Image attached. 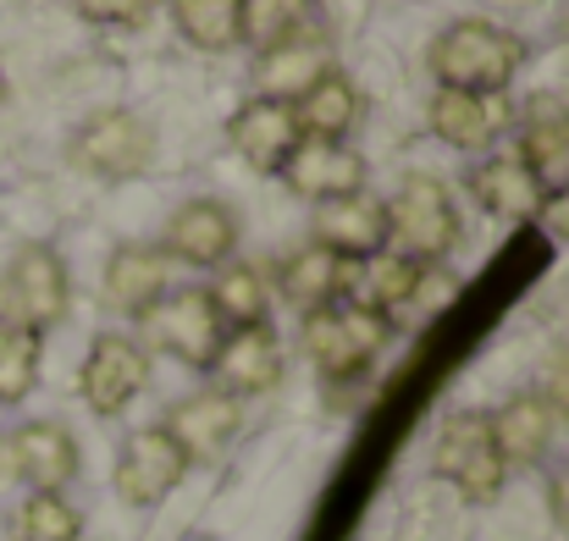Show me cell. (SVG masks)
I'll return each mask as SVG.
<instances>
[{"instance_id": "1", "label": "cell", "mask_w": 569, "mask_h": 541, "mask_svg": "<svg viewBox=\"0 0 569 541\" xmlns=\"http://www.w3.org/2000/svg\"><path fill=\"white\" fill-rule=\"evenodd\" d=\"M520 61H526V44L509 28L481 22V17L442 28L437 44H431L437 83L442 89H465V94H503L509 78L520 72Z\"/></svg>"}, {"instance_id": "2", "label": "cell", "mask_w": 569, "mask_h": 541, "mask_svg": "<svg viewBox=\"0 0 569 541\" xmlns=\"http://www.w3.org/2000/svg\"><path fill=\"white\" fill-rule=\"evenodd\" d=\"M387 349V315L371 304H327V310H310L305 315V354L321 364L332 381H355L366 375L377 354Z\"/></svg>"}, {"instance_id": "3", "label": "cell", "mask_w": 569, "mask_h": 541, "mask_svg": "<svg viewBox=\"0 0 569 541\" xmlns=\"http://www.w3.org/2000/svg\"><path fill=\"white\" fill-rule=\"evenodd\" d=\"M387 243H398L392 254L426 266L442 260L459 243V204L448 193V182L437 178H409L398 188V199L387 204Z\"/></svg>"}, {"instance_id": "4", "label": "cell", "mask_w": 569, "mask_h": 541, "mask_svg": "<svg viewBox=\"0 0 569 541\" xmlns=\"http://www.w3.org/2000/svg\"><path fill=\"white\" fill-rule=\"evenodd\" d=\"M67 266L50 243H28L6 271H0V327H22V332H44L67 315Z\"/></svg>"}, {"instance_id": "5", "label": "cell", "mask_w": 569, "mask_h": 541, "mask_svg": "<svg viewBox=\"0 0 569 541\" xmlns=\"http://www.w3.org/2000/svg\"><path fill=\"white\" fill-rule=\"evenodd\" d=\"M431 470L442 481H453L470 503H492L503 492V475H509V464L492 442V420L487 414H453L442 425L437 448H431Z\"/></svg>"}, {"instance_id": "6", "label": "cell", "mask_w": 569, "mask_h": 541, "mask_svg": "<svg viewBox=\"0 0 569 541\" xmlns=\"http://www.w3.org/2000/svg\"><path fill=\"white\" fill-rule=\"evenodd\" d=\"M72 161L89 178L128 182V178H139V172H150V161H156V128L139 111H100V117H89L78 128Z\"/></svg>"}, {"instance_id": "7", "label": "cell", "mask_w": 569, "mask_h": 541, "mask_svg": "<svg viewBox=\"0 0 569 541\" xmlns=\"http://www.w3.org/2000/svg\"><path fill=\"white\" fill-rule=\"evenodd\" d=\"M144 332H150V343H156L161 354L193 364V370H210L221 338H227V327H221V315H216V304H210L204 288L167 293V299L144 315Z\"/></svg>"}, {"instance_id": "8", "label": "cell", "mask_w": 569, "mask_h": 541, "mask_svg": "<svg viewBox=\"0 0 569 541\" xmlns=\"http://www.w3.org/2000/svg\"><path fill=\"white\" fill-rule=\"evenodd\" d=\"M189 475V453L172 442L167 425H144L122 442V459H117V498L133 503V509H150L161 498L178 492V481Z\"/></svg>"}, {"instance_id": "9", "label": "cell", "mask_w": 569, "mask_h": 541, "mask_svg": "<svg viewBox=\"0 0 569 541\" xmlns=\"http://www.w3.org/2000/svg\"><path fill=\"white\" fill-rule=\"evenodd\" d=\"M144 381H150V354L133 338H122V332H100L89 360H83V375H78L83 403L94 414H122L144 392Z\"/></svg>"}, {"instance_id": "10", "label": "cell", "mask_w": 569, "mask_h": 541, "mask_svg": "<svg viewBox=\"0 0 569 541\" xmlns=\"http://www.w3.org/2000/svg\"><path fill=\"white\" fill-rule=\"evenodd\" d=\"M277 178L288 182L299 199H316V204H332V199H349L366 188V156H355L349 144H327V139H299L282 161Z\"/></svg>"}, {"instance_id": "11", "label": "cell", "mask_w": 569, "mask_h": 541, "mask_svg": "<svg viewBox=\"0 0 569 541\" xmlns=\"http://www.w3.org/2000/svg\"><path fill=\"white\" fill-rule=\"evenodd\" d=\"M216 392H227V398H254V392H271L277 381H282V343H277V332L266 327V321H254V327H232L227 338H221V349H216Z\"/></svg>"}, {"instance_id": "12", "label": "cell", "mask_w": 569, "mask_h": 541, "mask_svg": "<svg viewBox=\"0 0 569 541\" xmlns=\"http://www.w3.org/2000/svg\"><path fill=\"white\" fill-rule=\"evenodd\" d=\"M6 464L17 481H28L33 492H61L72 475H78V442L67 425L56 420H33V425H17L6 437Z\"/></svg>"}, {"instance_id": "13", "label": "cell", "mask_w": 569, "mask_h": 541, "mask_svg": "<svg viewBox=\"0 0 569 541\" xmlns=\"http://www.w3.org/2000/svg\"><path fill=\"white\" fill-rule=\"evenodd\" d=\"M227 139H232V150H238L254 172H282L288 150L299 144L293 106H288V100H266V94H254V100H243V106L232 111Z\"/></svg>"}, {"instance_id": "14", "label": "cell", "mask_w": 569, "mask_h": 541, "mask_svg": "<svg viewBox=\"0 0 569 541\" xmlns=\"http://www.w3.org/2000/svg\"><path fill=\"white\" fill-rule=\"evenodd\" d=\"M232 249H238V216L221 199H189L167 221V243H161V254L183 266H221Z\"/></svg>"}, {"instance_id": "15", "label": "cell", "mask_w": 569, "mask_h": 541, "mask_svg": "<svg viewBox=\"0 0 569 541\" xmlns=\"http://www.w3.org/2000/svg\"><path fill=\"white\" fill-rule=\"evenodd\" d=\"M316 243L332 249V254L349 260V266L371 260V254H381V243H387V204L371 199L366 188L349 193V199L321 204V216H316Z\"/></svg>"}, {"instance_id": "16", "label": "cell", "mask_w": 569, "mask_h": 541, "mask_svg": "<svg viewBox=\"0 0 569 541\" xmlns=\"http://www.w3.org/2000/svg\"><path fill=\"white\" fill-rule=\"evenodd\" d=\"M503 128H509L503 94H465V89L431 94V133L453 150H487Z\"/></svg>"}, {"instance_id": "17", "label": "cell", "mask_w": 569, "mask_h": 541, "mask_svg": "<svg viewBox=\"0 0 569 541\" xmlns=\"http://www.w3.org/2000/svg\"><path fill=\"white\" fill-rule=\"evenodd\" d=\"M161 299H167V254L144 249V243L117 249L111 266H106V310L144 321Z\"/></svg>"}, {"instance_id": "18", "label": "cell", "mask_w": 569, "mask_h": 541, "mask_svg": "<svg viewBox=\"0 0 569 541\" xmlns=\"http://www.w3.org/2000/svg\"><path fill=\"white\" fill-rule=\"evenodd\" d=\"M238 425H243V403L227 398V392H193V398H183V403L167 414V431H172V442L189 453V464L221 453V448L238 437Z\"/></svg>"}, {"instance_id": "19", "label": "cell", "mask_w": 569, "mask_h": 541, "mask_svg": "<svg viewBox=\"0 0 569 541\" xmlns=\"http://www.w3.org/2000/svg\"><path fill=\"white\" fill-rule=\"evenodd\" d=\"M470 193H476L481 210L498 216V221H537V210H542V199H548V188L531 178V167H526L520 156H492V161H481V167L470 172Z\"/></svg>"}, {"instance_id": "20", "label": "cell", "mask_w": 569, "mask_h": 541, "mask_svg": "<svg viewBox=\"0 0 569 541\" xmlns=\"http://www.w3.org/2000/svg\"><path fill=\"white\" fill-rule=\"evenodd\" d=\"M293 122H299V139L343 144L349 128L360 122V94H355V83H349L338 67H327V72L293 100Z\"/></svg>"}, {"instance_id": "21", "label": "cell", "mask_w": 569, "mask_h": 541, "mask_svg": "<svg viewBox=\"0 0 569 541\" xmlns=\"http://www.w3.org/2000/svg\"><path fill=\"white\" fill-rule=\"evenodd\" d=\"M492 420V442H498V453H503V464H537L548 448H553V431H559V414L548 409V398H537V392H520V398H509L498 414H487Z\"/></svg>"}, {"instance_id": "22", "label": "cell", "mask_w": 569, "mask_h": 541, "mask_svg": "<svg viewBox=\"0 0 569 541\" xmlns=\"http://www.w3.org/2000/svg\"><path fill=\"white\" fill-rule=\"evenodd\" d=\"M282 293H288V304H299L305 315H310V310H327V304H338V299L349 293V260H338V254L321 249V243H305L299 254L282 260Z\"/></svg>"}, {"instance_id": "23", "label": "cell", "mask_w": 569, "mask_h": 541, "mask_svg": "<svg viewBox=\"0 0 569 541\" xmlns=\"http://www.w3.org/2000/svg\"><path fill=\"white\" fill-rule=\"evenodd\" d=\"M520 161L531 167V178L542 182L548 193L569 182V111L553 100H537L520 133Z\"/></svg>"}, {"instance_id": "24", "label": "cell", "mask_w": 569, "mask_h": 541, "mask_svg": "<svg viewBox=\"0 0 569 541\" xmlns=\"http://www.w3.org/2000/svg\"><path fill=\"white\" fill-rule=\"evenodd\" d=\"M310 33V0H238V44L271 56Z\"/></svg>"}, {"instance_id": "25", "label": "cell", "mask_w": 569, "mask_h": 541, "mask_svg": "<svg viewBox=\"0 0 569 541\" xmlns=\"http://www.w3.org/2000/svg\"><path fill=\"white\" fill-rule=\"evenodd\" d=\"M321 72H327V44L310 39V33H299L293 44L260 56V89H266V100H288L293 106Z\"/></svg>"}, {"instance_id": "26", "label": "cell", "mask_w": 569, "mask_h": 541, "mask_svg": "<svg viewBox=\"0 0 569 541\" xmlns=\"http://www.w3.org/2000/svg\"><path fill=\"white\" fill-rule=\"evenodd\" d=\"M420 271H426V266H415V260H403V254L381 249V254H371V260L349 266V288H360V293H366L360 304H371V310L387 315V310H398V304H409V299H415Z\"/></svg>"}, {"instance_id": "27", "label": "cell", "mask_w": 569, "mask_h": 541, "mask_svg": "<svg viewBox=\"0 0 569 541\" xmlns=\"http://www.w3.org/2000/svg\"><path fill=\"white\" fill-rule=\"evenodd\" d=\"M204 293H210V304H216V315H221L227 332L266 321V282H260L254 266H227L216 277V288H204Z\"/></svg>"}, {"instance_id": "28", "label": "cell", "mask_w": 569, "mask_h": 541, "mask_svg": "<svg viewBox=\"0 0 569 541\" xmlns=\"http://www.w3.org/2000/svg\"><path fill=\"white\" fill-rule=\"evenodd\" d=\"M39 332H22V327H0V403H22L39 381Z\"/></svg>"}, {"instance_id": "29", "label": "cell", "mask_w": 569, "mask_h": 541, "mask_svg": "<svg viewBox=\"0 0 569 541\" xmlns=\"http://www.w3.org/2000/svg\"><path fill=\"white\" fill-rule=\"evenodd\" d=\"M83 520L61 492H28V503L17 509V541H78Z\"/></svg>"}, {"instance_id": "30", "label": "cell", "mask_w": 569, "mask_h": 541, "mask_svg": "<svg viewBox=\"0 0 569 541\" xmlns=\"http://www.w3.org/2000/svg\"><path fill=\"white\" fill-rule=\"evenodd\" d=\"M178 28L199 50H232L238 44V0H178Z\"/></svg>"}, {"instance_id": "31", "label": "cell", "mask_w": 569, "mask_h": 541, "mask_svg": "<svg viewBox=\"0 0 569 541\" xmlns=\"http://www.w3.org/2000/svg\"><path fill=\"white\" fill-rule=\"evenodd\" d=\"M156 0H78V17L94 28H139Z\"/></svg>"}, {"instance_id": "32", "label": "cell", "mask_w": 569, "mask_h": 541, "mask_svg": "<svg viewBox=\"0 0 569 541\" xmlns=\"http://www.w3.org/2000/svg\"><path fill=\"white\" fill-rule=\"evenodd\" d=\"M537 221H542V227H548L553 238H569V182H565V188H553V193L542 199Z\"/></svg>"}, {"instance_id": "33", "label": "cell", "mask_w": 569, "mask_h": 541, "mask_svg": "<svg viewBox=\"0 0 569 541\" xmlns=\"http://www.w3.org/2000/svg\"><path fill=\"white\" fill-rule=\"evenodd\" d=\"M548 409L569 420V354L553 364V375H548Z\"/></svg>"}, {"instance_id": "34", "label": "cell", "mask_w": 569, "mask_h": 541, "mask_svg": "<svg viewBox=\"0 0 569 541\" xmlns=\"http://www.w3.org/2000/svg\"><path fill=\"white\" fill-rule=\"evenodd\" d=\"M548 503H553V520L569 531V464L553 475V487H548Z\"/></svg>"}, {"instance_id": "35", "label": "cell", "mask_w": 569, "mask_h": 541, "mask_svg": "<svg viewBox=\"0 0 569 541\" xmlns=\"http://www.w3.org/2000/svg\"><path fill=\"white\" fill-rule=\"evenodd\" d=\"M0 106H6V67H0Z\"/></svg>"}, {"instance_id": "36", "label": "cell", "mask_w": 569, "mask_h": 541, "mask_svg": "<svg viewBox=\"0 0 569 541\" xmlns=\"http://www.w3.org/2000/svg\"><path fill=\"white\" fill-rule=\"evenodd\" d=\"M199 541H210V537H199Z\"/></svg>"}]
</instances>
